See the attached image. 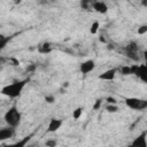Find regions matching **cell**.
<instances>
[{"instance_id": "10", "label": "cell", "mask_w": 147, "mask_h": 147, "mask_svg": "<svg viewBox=\"0 0 147 147\" xmlns=\"http://www.w3.org/2000/svg\"><path fill=\"white\" fill-rule=\"evenodd\" d=\"M116 74H117V69H116V68H111V69L106 70V71H105V72H102L101 75H99V79L110 82V80H113V79L115 78Z\"/></svg>"}, {"instance_id": "11", "label": "cell", "mask_w": 147, "mask_h": 147, "mask_svg": "<svg viewBox=\"0 0 147 147\" xmlns=\"http://www.w3.org/2000/svg\"><path fill=\"white\" fill-rule=\"evenodd\" d=\"M62 121L59 118H52L47 126V132H56L62 126Z\"/></svg>"}, {"instance_id": "29", "label": "cell", "mask_w": 147, "mask_h": 147, "mask_svg": "<svg viewBox=\"0 0 147 147\" xmlns=\"http://www.w3.org/2000/svg\"><path fill=\"white\" fill-rule=\"evenodd\" d=\"M48 1H49V2H52V3H53V2H55V0H48Z\"/></svg>"}, {"instance_id": "5", "label": "cell", "mask_w": 147, "mask_h": 147, "mask_svg": "<svg viewBox=\"0 0 147 147\" xmlns=\"http://www.w3.org/2000/svg\"><path fill=\"white\" fill-rule=\"evenodd\" d=\"M94 69H95V62H94V60H86V61L82 62L80 65H79V71L83 75H87L91 71H93Z\"/></svg>"}, {"instance_id": "14", "label": "cell", "mask_w": 147, "mask_h": 147, "mask_svg": "<svg viewBox=\"0 0 147 147\" xmlns=\"http://www.w3.org/2000/svg\"><path fill=\"white\" fill-rule=\"evenodd\" d=\"M99 28H100L99 21H94V22L91 24V26H90V32H91L92 34H95V33L99 31Z\"/></svg>"}, {"instance_id": "18", "label": "cell", "mask_w": 147, "mask_h": 147, "mask_svg": "<svg viewBox=\"0 0 147 147\" xmlns=\"http://www.w3.org/2000/svg\"><path fill=\"white\" fill-rule=\"evenodd\" d=\"M106 110L108 113H116L118 110V107L116 103H108V106L106 107Z\"/></svg>"}, {"instance_id": "28", "label": "cell", "mask_w": 147, "mask_h": 147, "mask_svg": "<svg viewBox=\"0 0 147 147\" xmlns=\"http://www.w3.org/2000/svg\"><path fill=\"white\" fill-rule=\"evenodd\" d=\"M99 40H100L101 42H106V40H105V38H103V37H100V38H99Z\"/></svg>"}, {"instance_id": "22", "label": "cell", "mask_w": 147, "mask_h": 147, "mask_svg": "<svg viewBox=\"0 0 147 147\" xmlns=\"http://www.w3.org/2000/svg\"><path fill=\"white\" fill-rule=\"evenodd\" d=\"M36 69H37V64H34V63H30V64H28V65L25 67V70H26L28 72H33Z\"/></svg>"}, {"instance_id": "8", "label": "cell", "mask_w": 147, "mask_h": 147, "mask_svg": "<svg viewBox=\"0 0 147 147\" xmlns=\"http://www.w3.org/2000/svg\"><path fill=\"white\" fill-rule=\"evenodd\" d=\"M134 75H136L141 82H144V83L147 84V61H146L145 64H139L138 70H137V72H136Z\"/></svg>"}, {"instance_id": "15", "label": "cell", "mask_w": 147, "mask_h": 147, "mask_svg": "<svg viewBox=\"0 0 147 147\" xmlns=\"http://www.w3.org/2000/svg\"><path fill=\"white\" fill-rule=\"evenodd\" d=\"M10 40V37H7V36H3L1 34L0 36V49H3L6 46H7V42Z\"/></svg>"}, {"instance_id": "6", "label": "cell", "mask_w": 147, "mask_h": 147, "mask_svg": "<svg viewBox=\"0 0 147 147\" xmlns=\"http://www.w3.org/2000/svg\"><path fill=\"white\" fill-rule=\"evenodd\" d=\"M133 147H147V131H142L137 138L133 139L131 142Z\"/></svg>"}, {"instance_id": "19", "label": "cell", "mask_w": 147, "mask_h": 147, "mask_svg": "<svg viewBox=\"0 0 147 147\" xmlns=\"http://www.w3.org/2000/svg\"><path fill=\"white\" fill-rule=\"evenodd\" d=\"M31 137H32V134H30V136H26V137H24V139L22 140V141H20V142H16L14 146H18V147H23V146H25V144L31 139Z\"/></svg>"}, {"instance_id": "13", "label": "cell", "mask_w": 147, "mask_h": 147, "mask_svg": "<svg viewBox=\"0 0 147 147\" xmlns=\"http://www.w3.org/2000/svg\"><path fill=\"white\" fill-rule=\"evenodd\" d=\"M93 3H94V0H80V2H79L80 8L86 11L93 10Z\"/></svg>"}, {"instance_id": "17", "label": "cell", "mask_w": 147, "mask_h": 147, "mask_svg": "<svg viewBox=\"0 0 147 147\" xmlns=\"http://www.w3.org/2000/svg\"><path fill=\"white\" fill-rule=\"evenodd\" d=\"M82 114H83V108H82V107H77V108L72 111V118L77 121V119H79V118H80Z\"/></svg>"}, {"instance_id": "3", "label": "cell", "mask_w": 147, "mask_h": 147, "mask_svg": "<svg viewBox=\"0 0 147 147\" xmlns=\"http://www.w3.org/2000/svg\"><path fill=\"white\" fill-rule=\"evenodd\" d=\"M125 105L134 110H144L147 109V100L140 99V98H126Z\"/></svg>"}, {"instance_id": "21", "label": "cell", "mask_w": 147, "mask_h": 147, "mask_svg": "<svg viewBox=\"0 0 147 147\" xmlns=\"http://www.w3.org/2000/svg\"><path fill=\"white\" fill-rule=\"evenodd\" d=\"M45 145H46L47 147H55V146L57 145V141H56L55 139H48V140H46Z\"/></svg>"}, {"instance_id": "4", "label": "cell", "mask_w": 147, "mask_h": 147, "mask_svg": "<svg viewBox=\"0 0 147 147\" xmlns=\"http://www.w3.org/2000/svg\"><path fill=\"white\" fill-rule=\"evenodd\" d=\"M138 51H139V46H138V44L134 41V40H132V41H130L126 46H125V53H126V55L130 57V59H132L133 61H137L139 57H138Z\"/></svg>"}, {"instance_id": "25", "label": "cell", "mask_w": 147, "mask_h": 147, "mask_svg": "<svg viewBox=\"0 0 147 147\" xmlns=\"http://www.w3.org/2000/svg\"><path fill=\"white\" fill-rule=\"evenodd\" d=\"M106 101L108 102V103H116L117 101H116V99L115 98H113V96H108L107 99H106Z\"/></svg>"}, {"instance_id": "20", "label": "cell", "mask_w": 147, "mask_h": 147, "mask_svg": "<svg viewBox=\"0 0 147 147\" xmlns=\"http://www.w3.org/2000/svg\"><path fill=\"white\" fill-rule=\"evenodd\" d=\"M137 33H138L139 36H142V34H145V33H147V24H144V25H140V26L138 28V31H137Z\"/></svg>"}, {"instance_id": "23", "label": "cell", "mask_w": 147, "mask_h": 147, "mask_svg": "<svg viewBox=\"0 0 147 147\" xmlns=\"http://www.w3.org/2000/svg\"><path fill=\"white\" fill-rule=\"evenodd\" d=\"M45 101L47 102V103H53L54 101H55V96L54 95H45Z\"/></svg>"}, {"instance_id": "7", "label": "cell", "mask_w": 147, "mask_h": 147, "mask_svg": "<svg viewBox=\"0 0 147 147\" xmlns=\"http://www.w3.org/2000/svg\"><path fill=\"white\" fill-rule=\"evenodd\" d=\"M15 129L14 126H6V127H2L0 130V141H5V140H8L10 138H13L15 136Z\"/></svg>"}, {"instance_id": "12", "label": "cell", "mask_w": 147, "mask_h": 147, "mask_svg": "<svg viewBox=\"0 0 147 147\" xmlns=\"http://www.w3.org/2000/svg\"><path fill=\"white\" fill-rule=\"evenodd\" d=\"M37 51H38L39 53H41V54H48V53H51V52L53 51V46H52L51 42L44 41V42H41V44L38 46Z\"/></svg>"}, {"instance_id": "16", "label": "cell", "mask_w": 147, "mask_h": 147, "mask_svg": "<svg viewBox=\"0 0 147 147\" xmlns=\"http://www.w3.org/2000/svg\"><path fill=\"white\" fill-rule=\"evenodd\" d=\"M121 74L124 75V76H129V75H132V69H131V65H123L121 67Z\"/></svg>"}, {"instance_id": "2", "label": "cell", "mask_w": 147, "mask_h": 147, "mask_svg": "<svg viewBox=\"0 0 147 147\" xmlns=\"http://www.w3.org/2000/svg\"><path fill=\"white\" fill-rule=\"evenodd\" d=\"M3 119L6 122L7 125L9 126H14V127H17L21 123V119H22V114L18 111L17 107L16 106H11L3 115Z\"/></svg>"}, {"instance_id": "27", "label": "cell", "mask_w": 147, "mask_h": 147, "mask_svg": "<svg viewBox=\"0 0 147 147\" xmlns=\"http://www.w3.org/2000/svg\"><path fill=\"white\" fill-rule=\"evenodd\" d=\"M144 59L147 61V51H145V52H144Z\"/></svg>"}, {"instance_id": "1", "label": "cell", "mask_w": 147, "mask_h": 147, "mask_svg": "<svg viewBox=\"0 0 147 147\" xmlns=\"http://www.w3.org/2000/svg\"><path fill=\"white\" fill-rule=\"evenodd\" d=\"M26 83H28V79H23V80H17V82H14L11 84H8L1 88V93L8 98L15 99V98L21 95Z\"/></svg>"}, {"instance_id": "26", "label": "cell", "mask_w": 147, "mask_h": 147, "mask_svg": "<svg viewBox=\"0 0 147 147\" xmlns=\"http://www.w3.org/2000/svg\"><path fill=\"white\" fill-rule=\"evenodd\" d=\"M141 6L142 7H147V0H141Z\"/></svg>"}, {"instance_id": "9", "label": "cell", "mask_w": 147, "mask_h": 147, "mask_svg": "<svg viewBox=\"0 0 147 147\" xmlns=\"http://www.w3.org/2000/svg\"><path fill=\"white\" fill-rule=\"evenodd\" d=\"M93 10L96 11L98 14H106L108 11V6L105 1L101 0H94L93 3Z\"/></svg>"}, {"instance_id": "24", "label": "cell", "mask_w": 147, "mask_h": 147, "mask_svg": "<svg viewBox=\"0 0 147 147\" xmlns=\"http://www.w3.org/2000/svg\"><path fill=\"white\" fill-rule=\"evenodd\" d=\"M101 102H102V100H101V99H98V100L95 101L94 106H93V109H94V110H98V109L101 107Z\"/></svg>"}]
</instances>
